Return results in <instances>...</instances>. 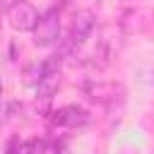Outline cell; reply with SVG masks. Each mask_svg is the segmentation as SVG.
Here are the masks:
<instances>
[{"instance_id": "cell-1", "label": "cell", "mask_w": 154, "mask_h": 154, "mask_svg": "<svg viewBox=\"0 0 154 154\" xmlns=\"http://www.w3.org/2000/svg\"><path fill=\"white\" fill-rule=\"evenodd\" d=\"M58 36H60V14L55 7H51L46 14H41V19L34 29V46L48 48L58 41Z\"/></svg>"}, {"instance_id": "cell-2", "label": "cell", "mask_w": 154, "mask_h": 154, "mask_svg": "<svg viewBox=\"0 0 154 154\" xmlns=\"http://www.w3.org/2000/svg\"><path fill=\"white\" fill-rule=\"evenodd\" d=\"M7 19H10V24L17 31H34L36 24H38V19H41V14H38V10L31 2L19 0V2H14L7 10Z\"/></svg>"}, {"instance_id": "cell-3", "label": "cell", "mask_w": 154, "mask_h": 154, "mask_svg": "<svg viewBox=\"0 0 154 154\" xmlns=\"http://www.w3.org/2000/svg\"><path fill=\"white\" fill-rule=\"evenodd\" d=\"M94 26H96V14H94L91 10H79V12L75 14V19H72L70 41H72L75 46H82V43L91 36Z\"/></svg>"}, {"instance_id": "cell-4", "label": "cell", "mask_w": 154, "mask_h": 154, "mask_svg": "<svg viewBox=\"0 0 154 154\" xmlns=\"http://www.w3.org/2000/svg\"><path fill=\"white\" fill-rule=\"evenodd\" d=\"M58 125H65V128H79V125H87L89 123V113L79 106H65L55 113L53 118Z\"/></svg>"}, {"instance_id": "cell-5", "label": "cell", "mask_w": 154, "mask_h": 154, "mask_svg": "<svg viewBox=\"0 0 154 154\" xmlns=\"http://www.w3.org/2000/svg\"><path fill=\"white\" fill-rule=\"evenodd\" d=\"M60 87V72L58 70H48L43 75V79L38 82V99H51Z\"/></svg>"}, {"instance_id": "cell-6", "label": "cell", "mask_w": 154, "mask_h": 154, "mask_svg": "<svg viewBox=\"0 0 154 154\" xmlns=\"http://www.w3.org/2000/svg\"><path fill=\"white\" fill-rule=\"evenodd\" d=\"M87 94H89V99L91 101H101V103H106L111 96H116V89L111 87V84H87Z\"/></svg>"}, {"instance_id": "cell-7", "label": "cell", "mask_w": 154, "mask_h": 154, "mask_svg": "<svg viewBox=\"0 0 154 154\" xmlns=\"http://www.w3.org/2000/svg\"><path fill=\"white\" fill-rule=\"evenodd\" d=\"M14 2H19V0H0V7H7V10H10Z\"/></svg>"}, {"instance_id": "cell-8", "label": "cell", "mask_w": 154, "mask_h": 154, "mask_svg": "<svg viewBox=\"0 0 154 154\" xmlns=\"http://www.w3.org/2000/svg\"><path fill=\"white\" fill-rule=\"evenodd\" d=\"M0 26H2V22H0Z\"/></svg>"}]
</instances>
